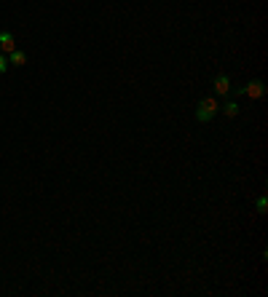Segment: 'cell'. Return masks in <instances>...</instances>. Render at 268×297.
Listing matches in <instances>:
<instances>
[{
    "label": "cell",
    "instance_id": "5",
    "mask_svg": "<svg viewBox=\"0 0 268 297\" xmlns=\"http://www.w3.org/2000/svg\"><path fill=\"white\" fill-rule=\"evenodd\" d=\"M8 65L24 67V65H27V54H24V51H19V48H14L11 54H8Z\"/></svg>",
    "mask_w": 268,
    "mask_h": 297
},
{
    "label": "cell",
    "instance_id": "4",
    "mask_svg": "<svg viewBox=\"0 0 268 297\" xmlns=\"http://www.w3.org/2000/svg\"><path fill=\"white\" fill-rule=\"evenodd\" d=\"M215 91H218L220 97L231 94V78L228 75H218V78H215Z\"/></svg>",
    "mask_w": 268,
    "mask_h": 297
},
{
    "label": "cell",
    "instance_id": "6",
    "mask_svg": "<svg viewBox=\"0 0 268 297\" xmlns=\"http://www.w3.org/2000/svg\"><path fill=\"white\" fill-rule=\"evenodd\" d=\"M220 110L225 113V115H228V118H236V115H239L242 113V107H239V104H236V102H225V104H220Z\"/></svg>",
    "mask_w": 268,
    "mask_h": 297
},
{
    "label": "cell",
    "instance_id": "7",
    "mask_svg": "<svg viewBox=\"0 0 268 297\" xmlns=\"http://www.w3.org/2000/svg\"><path fill=\"white\" fill-rule=\"evenodd\" d=\"M255 209H257V214H265V211H268V198L260 196V198L255 201Z\"/></svg>",
    "mask_w": 268,
    "mask_h": 297
},
{
    "label": "cell",
    "instance_id": "2",
    "mask_svg": "<svg viewBox=\"0 0 268 297\" xmlns=\"http://www.w3.org/2000/svg\"><path fill=\"white\" fill-rule=\"evenodd\" d=\"M236 94H244V97H250V99H260L263 94H265V83H263L260 78H255V80L247 83V86H239V89H236Z\"/></svg>",
    "mask_w": 268,
    "mask_h": 297
},
{
    "label": "cell",
    "instance_id": "1",
    "mask_svg": "<svg viewBox=\"0 0 268 297\" xmlns=\"http://www.w3.org/2000/svg\"><path fill=\"white\" fill-rule=\"evenodd\" d=\"M218 110H220V104H218V99H215V97L201 99L199 107H196V121H199V123H209L215 115H218Z\"/></svg>",
    "mask_w": 268,
    "mask_h": 297
},
{
    "label": "cell",
    "instance_id": "8",
    "mask_svg": "<svg viewBox=\"0 0 268 297\" xmlns=\"http://www.w3.org/2000/svg\"><path fill=\"white\" fill-rule=\"evenodd\" d=\"M6 70H8V57H6V54H0V75H3Z\"/></svg>",
    "mask_w": 268,
    "mask_h": 297
},
{
    "label": "cell",
    "instance_id": "3",
    "mask_svg": "<svg viewBox=\"0 0 268 297\" xmlns=\"http://www.w3.org/2000/svg\"><path fill=\"white\" fill-rule=\"evenodd\" d=\"M16 48V40L11 33H0V54H11Z\"/></svg>",
    "mask_w": 268,
    "mask_h": 297
}]
</instances>
